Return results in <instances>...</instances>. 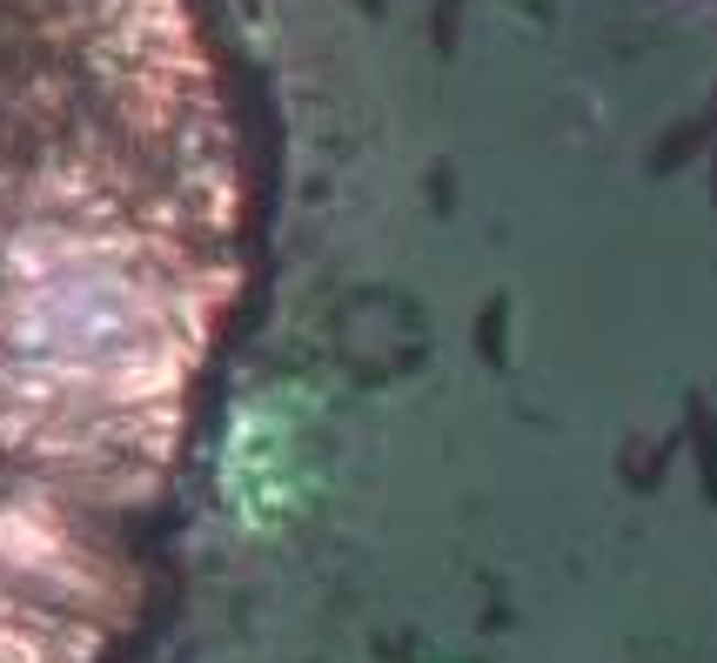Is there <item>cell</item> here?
Segmentation results:
<instances>
[{
	"instance_id": "1",
	"label": "cell",
	"mask_w": 717,
	"mask_h": 663,
	"mask_svg": "<svg viewBox=\"0 0 717 663\" xmlns=\"http://www.w3.org/2000/svg\"><path fill=\"white\" fill-rule=\"evenodd\" d=\"M249 269L195 0H0V663H95Z\"/></svg>"
}]
</instances>
